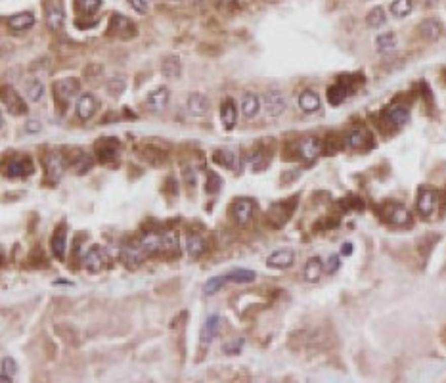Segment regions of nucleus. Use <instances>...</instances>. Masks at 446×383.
<instances>
[{"label":"nucleus","mask_w":446,"mask_h":383,"mask_svg":"<svg viewBox=\"0 0 446 383\" xmlns=\"http://www.w3.org/2000/svg\"><path fill=\"white\" fill-rule=\"evenodd\" d=\"M261 104H263V109H265V113L268 117H280L287 111V100H285V96L283 92L280 90H268L265 92V96L261 98Z\"/></svg>","instance_id":"1"},{"label":"nucleus","mask_w":446,"mask_h":383,"mask_svg":"<svg viewBox=\"0 0 446 383\" xmlns=\"http://www.w3.org/2000/svg\"><path fill=\"white\" fill-rule=\"evenodd\" d=\"M438 203H440V196H438L437 190H433V188H420L418 200H416V207H418L420 215H423V217L435 215L438 209Z\"/></svg>","instance_id":"2"},{"label":"nucleus","mask_w":446,"mask_h":383,"mask_svg":"<svg viewBox=\"0 0 446 383\" xmlns=\"http://www.w3.org/2000/svg\"><path fill=\"white\" fill-rule=\"evenodd\" d=\"M34 165L31 161V157L27 156H12L4 163V174L10 178H19V176H29L33 174Z\"/></svg>","instance_id":"3"},{"label":"nucleus","mask_w":446,"mask_h":383,"mask_svg":"<svg viewBox=\"0 0 446 383\" xmlns=\"http://www.w3.org/2000/svg\"><path fill=\"white\" fill-rule=\"evenodd\" d=\"M297 207V200L295 198H291V201H282V203H274L270 209H268V213H266V218L270 220V224L276 228H280L283 226L287 220H289V217H291V213L293 209Z\"/></svg>","instance_id":"4"},{"label":"nucleus","mask_w":446,"mask_h":383,"mask_svg":"<svg viewBox=\"0 0 446 383\" xmlns=\"http://www.w3.org/2000/svg\"><path fill=\"white\" fill-rule=\"evenodd\" d=\"M0 100L4 102V105L8 107V111L12 115H25L29 111V107L23 102V98L17 94L16 88L10 87V85H4V87L0 88Z\"/></svg>","instance_id":"5"},{"label":"nucleus","mask_w":446,"mask_h":383,"mask_svg":"<svg viewBox=\"0 0 446 383\" xmlns=\"http://www.w3.org/2000/svg\"><path fill=\"white\" fill-rule=\"evenodd\" d=\"M253 213H255V201L251 200V198H238L230 207L232 218L238 224H241V226L247 224L249 220L253 218Z\"/></svg>","instance_id":"6"},{"label":"nucleus","mask_w":446,"mask_h":383,"mask_svg":"<svg viewBox=\"0 0 446 383\" xmlns=\"http://www.w3.org/2000/svg\"><path fill=\"white\" fill-rule=\"evenodd\" d=\"M79 90H81V83H79V79L75 77H65L54 85L56 100L61 102V104H67L69 100H73V98L79 94Z\"/></svg>","instance_id":"7"},{"label":"nucleus","mask_w":446,"mask_h":383,"mask_svg":"<svg viewBox=\"0 0 446 383\" xmlns=\"http://www.w3.org/2000/svg\"><path fill=\"white\" fill-rule=\"evenodd\" d=\"M381 117H383V123L387 125H391V127H402L406 123L410 121V109H408V105H389L385 107L383 111H381Z\"/></svg>","instance_id":"8"},{"label":"nucleus","mask_w":446,"mask_h":383,"mask_svg":"<svg viewBox=\"0 0 446 383\" xmlns=\"http://www.w3.org/2000/svg\"><path fill=\"white\" fill-rule=\"evenodd\" d=\"M345 144H347V148L351 149H356V151H362V149H368L369 146H374V142H371V134L366 127H356V129H352L347 136H345Z\"/></svg>","instance_id":"9"},{"label":"nucleus","mask_w":446,"mask_h":383,"mask_svg":"<svg viewBox=\"0 0 446 383\" xmlns=\"http://www.w3.org/2000/svg\"><path fill=\"white\" fill-rule=\"evenodd\" d=\"M44 19L50 31H58L63 25V6L60 0H46L44 2Z\"/></svg>","instance_id":"10"},{"label":"nucleus","mask_w":446,"mask_h":383,"mask_svg":"<svg viewBox=\"0 0 446 383\" xmlns=\"http://www.w3.org/2000/svg\"><path fill=\"white\" fill-rule=\"evenodd\" d=\"M385 220L393 226H408L412 222V215L400 203H389L385 205Z\"/></svg>","instance_id":"11"},{"label":"nucleus","mask_w":446,"mask_h":383,"mask_svg":"<svg viewBox=\"0 0 446 383\" xmlns=\"http://www.w3.org/2000/svg\"><path fill=\"white\" fill-rule=\"evenodd\" d=\"M418 35L427 43H437L444 35V25L437 18H427L418 25Z\"/></svg>","instance_id":"12"},{"label":"nucleus","mask_w":446,"mask_h":383,"mask_svg":"<svg viewBox=\"0 0 446 383\" xmlns=\"http://www.w3.org/2000/svg\"><path fill=\"white\" fill-rule=\"evenodd\" d=\"M293 262H295V251H293V249H287V247L276 249L274 253H270V255L266 257V266H268V269L285 270V269H289V266H293Z\"/></svg>","instance_id":"13"},{"label":"nucleus","mask_w":446,"mask_h":383,"mask_svg":"<svg viewBox=\"0 0 446 383\" xmlns=\"http://www.w3.org/2000/svg\"><path fill=\"white\" fill-rule=\"evenodd\" d=\"M186 109H188V113L192 117H205L209 113V109H211V102H209V98L205 94H201V92H192L188 96V100H186Z\"/></svg>","instance_id":"14"},{"label":"nucleus","mask_w":446,"mask_h":383,"mask_svg":"<svg viewBox=\"0 0 446 383\" xmlns=\"http://www.w3.org/2000/svg\"><path fill=\"white\" fill-rule=\"evenodd\" d=\"M96 111H98V100H96L94 94L86 92V94L79 96V102H77V105H75V113H77V117L81 119V121L92 119Z\"/></svg>","instance_id":"15"},{"label":"nucleus","mask_w":446,"mask_h":383,"mask_svg":"<svg viewBox=\"0 0 446 383\" xmlns=\"http://www.w3.org/2000/svg\"><path fill=\"white\" fill-rule=\"evenodd\" d=\"M297 154L307 161L316 159L322 154V140L316 136H305L297 142Z\"/></svg>","instance_id":"16"},{"label":"nucleus","mask_w":446,"mask_h":383,"mask_svg":"<svg viewBox=\"0 0 446 383\" xmlns=\"http://www.w3.org/2000/svg\"><path fill=\"white\" fill-rule=\"evenodd\" d=\"M105 261H107V253L103 251V247L94 245V247H90L88 253L85 255L83 264H85V269L88 270V272H100V270L105 266Z\"/></svg>","instance_id":"17"},{"label":"nucleus","mask_w":446,"mask_h":383,"mask_svg":"<svg viewBox=\"0 0 446 383\" xmlns=\"http://www.w3.org/2000/svg\"><path fill=\"white\" fill-rule=\"evenodd\" d=\"M297 105H299V109L303 113H316L318 109L322 107V98L318 94L316 90H312V88H307V90H303L297 98Z\"/></svg>","instance_id":"18"},{"label":"nucleus","mask_w":446,"mask_h":383,"mask_svg":"<svg viewBox=\"0 0 446 383\" xmlns=\"http://www.w3.org/2000/svg\"><path fill=\"white\" fill-rule=\"evenodd\" d=\"M171 102V90L167 87H159L152 90L146 98V104L152 111H163L165 107Z\"/></svg>","instance_id":"19"},{"label":"nucleus","mask_w":446,"mask_h":383,"mask_svg":"<svg viewBox=\"0 0 446 383\" xmlns=\"http://www.w3.org/2000/svg\"><path fill=\"white\" fill-rule=\"evenodd\" d=\"M220 121H222L224 129L232 131L238 123V105L234 102V98H224L220 104Z\"/></svg>","instance_id":"20"},{"label":"nucleus","mask_w":446,"mask_h":383,"mask_svg":"<svg viewBox=\"0 0 446 383\" xmlns=\"http://www.w3.org/2000/svg\"><path fill=\"white\" fill-rule=\"evenodd\" d=\"M96 154H98V159L102 163H112L117 159V154H119V144L117 140L113 138H103L102 142L96 144Z\"/></svg>","instance_id":"21"},{"label":"nucleus","mask_w":446,"mask_h":383,"mask_svg":"<svg viewBox=\"0 0 446 383\" xmlns=\"http://www.w3.org/2000/svg\"><path fill=\"white\" fill-rule=\"evenodd\" d=\"M140 247L146 251V255H157V253H163V236L159 232H147L138 240Z\"/></svg>","instance_id":"22"},{"label":"nucleus","mask_w":446,"mask_h":383,"mask_svg":"<svg viewBox=\"0 0 446 383\" xmlns=\"http://www.w3.org/2000/svg\"><path fill=\"white\" fill-rule=\"evenodd\" d=\"M240 107H241V113H243L245 119H253V117L261 111L263 104H261V98H258L255 92H245L243 98H241Z\"/></svg>","instance_id":"23"},{"label":"nucleus","mask_w":446,"mask_h":383,"mask_svg":"<svg viewBox=\"0 0 446 383\" xmlns=\"http://www.w3.org/2000/svg\"><path fill=\"white\" fill-rule=\"evenodd\" d=\"M322 274H324V261L320 257H310L307 264H305V269H303L305 280L310 282V284H316L318 280L322 278Z\"/></svg>","instance_id":"24"},{"label":"nucleus","mask_w":446,"mask_h":383,"mask_svg":"<svg viewBox=\"0 0 446 383\" xmlns=\"http://www.w3.org/2000/svg\"><path fill=\"white\" fill-rule=\"evenodd\" d=\"M220 324H222V318L218 314H211L209 318L205 320L203 328H201V343H211L218 335V330H220Z\"/></svg>","instance_id":"25"},{"label":"nucleus","mask_w":446,"mask_h":383,"mask_svg":"<svg viewBox=\"0 0 446 383\" xmlns=\"http://www.w3.org/2000/svg\"><path fill=\"white\" fill-rule=\"evenodd\" d=\"M8 25L12 31L16 33H23L27 29H31L34 25V14L33 12H19L16 16H12L8 19Z\"/></svg>","instance_id":"26"},{"label":"nucleus","mask_w":446,"mask_h":383,"mask_svg":"<svg viewBox=\"0 0 446 383\" xmlns=\"http://www.w3.org/2000/svg\"><path fill=\"white\" fill-rule=\"evenodd\" d=\"M50 247L56 259L61 261L65 257V249H67V232H65V228H56V232H54L50 240Z\"/></svg>","instance_id":"27"},{"label":"nucleus","mask_w":446,"mask_h":383,"mask_svg":"<svg viewBox=\"0 0 446 383\" xmlns=\"http://www.w3.org/2000/svg\"><path fill=\"white\" fill-rule=\"evenodd\" d=\"M46 171H48L52 178H60L63 171H65V159H63V156L58 154V151L48 154L46 156Z\"/></svg>","instance_id":"28"},{"label":"nucleus","mask_w":446,"mask_h":383,"mask_svg":"<svg viewBox=\"0 0 446 383\" xmlns=\"http://www.w3.org/2000/svg\"><path fill=\"white\" fill-rule=\"evenodd\" d=\"M161 73L167 79H178L182 75V61L178 56H167L161 63Z\"/></svg>","instance_id":"29"},{"label":"nucleus","mask_w":446,"mask_h":383,"mask_svg":"<svg viewBox=\"0 0 446 383\" xmlns=\"http://www.w3.org/2000/svg\"><path fill=\"white\" fill-rule=\"evenodd\" d=\"M213 161L224 169H236L238 167V154L234 149H216L213 154Z\"/></svg>","instance_id":"30"},{"label":"nucleus","mask_w":446,"mask_h":383,"mask_svg":"<svg viewBox=\"0 0 446 383\" xmlns=\"http://www.w3.org/2000/svg\"><path fill=\"white\" fill-rule=\"evenodd\" d=\"M205 251V240L199 234H188L186 236V253L192 259H198Z\"/></svg>","instance_id":"31"},{"label":"nucleus","mask_w":446,"mask_h":383,"mask_svg":"<svg viewBox=\"0 0 446 383\" xmlns=\"http://www.w3.org/2000/svg\"><path fill=\"white\" fill-rule=\"evenodd\" d=\"M109 31H112V33H117V35H121V36H125V35H123V31H130V33H136V29H134V23H132L129 18L121 16V14H113L112 23H109Z\"/></svg>","instance_id":"32"},{"label":"nucleus","mask_w":446,"mask_h":383,"mask_svg":"<svg viewBox=\"0 0 446 383\" xmlns=\"http://www.w3.org/2000/svg\"><path fill=\"white\" fill-rule=\"evenodd\" d=\"M123 257H125V261L129 262V264H140V262L146 259L147 255H146V251L140 247V244L134 242V244H129L125 249H123Z\"/></svg>","instance_id":"33"},{"label":"nucleus","mask_w":446,"mask_h":383,"mask_svg":"<svg viewBox=\"0 0 446 383\" xmlns=\"http://www.w3.org/2000/svg\"><path fill=\"white\" fill-rule=\"evenodd\" d=\"M398 46V41H396V35L393 31H387V33H381V35L376 39V50L381 54L391 52Z\"/></svg>","instance_id":"34"},{"label":"nucleus","mask_w":446,"mask_h":383,"mask_svg":"<svg viewBox=\"0 0 446 383\" xmlns=\"http://www.w3.org/2000/svg\"><path fill=\"white\" fill-rule=\"evenodd\" d=\"M228 282H234V284H249L253 280L257 278V272L249 269H234L232 272L226 274Z\"/></svg>","instance_id":"35"},{"label":"nucleus","mask_w":446,"mask_h":383,"mask_svg":"<svg viewBox=\"0 0 446 383\" xmlns=\"http://www.w3.org/2000/svg\"><path fill=\"white\" fill-rule=\"evenodd\" d=\"M349 90H351V88H349V85H345V83H341V81H339V83H335L333 87H329V92H327V102H329V104H333V105L341 104L345 98H347V94H349Z\"/></svg>","instance_id":"36"},{"label":"nucleus","mask_w":446,"mask_h":383,"mask_svg":"<svg viewBox=\"0 0 446 383\" xmlns=\"http://www.w3.org/2000/svg\"><path fill=\"white\" fill-rule=\"evenodd\" d=\"M44 83H41L39 79H31L25 85V94L31 102H41L44 98Z\"/></svg>","instance_id":"37"},{"label":"nucleus","mask_w":446,"mask_h":383,"mask_svg":"<svg viewBox=\"0 0 446 383\" xmlns=\"http://www.w3.org/2000/svg\"><path fill=\"white\" fill-rule=\"evenodd\" d=\"M389 10H391V14H393L395 18H406V16L412 14L414 0H393Z\"/></svg>","instance_id":"38"},{"label":"nucleus","mask_w":446,"mask_h":383,"mask_svg":"<svg viewBox=\"0 0 446 383\" xmlns=\"http://www.w3.org/2000/svg\"><path fill=\"white\" fill-rule=\"evenodd\" d=\"M343 149V140L339 134H329L324 142H322V154H326V156H335V154H339Z\"/></svg>","instance_id":"39"},{"label":"nucleus","mask_w":446,"mask_h":383,"mask_svg":"<svg viewBox=\"0 0 446 383\" xmlns=\"http://www.w3.org/2000/svg\"><path fill=\"white\" fill-rule=\"evenodd\" d=\"M385 21H387V14L381 6H376V8H371L368 14H366V23H368V27H371V29H379L381 25H385Z\"/></svg>","instance_id":"40"},{"label":"nucleus","mask_w":446,"mask_h":383,"mask_svg":"<svg viewBox=\"0 0 446 383\" xmlns=\"http://www.w3.org/2000/svg\"><path fill=\"white\" fill-rule=\"evenodd\" d=\"M102 6V0H75V10L81 16H94Z\"/></svg>","instance_id":"41"},{"label":"nucleus","mask_w":446,"mask_h":383,"mask_svg":"<svg viewBox=\"0 0 446 383\" xmlns=\"http://www.w3.org/2000/svg\"><path fill=\"white\" fill-rule=\"evenodd\" d=\"M224 284H228V278L226 274H220V276H213L211 280H207L205 286H203V293L205 295H215L218 289H222Z\"/></svg>","instance_id":"42"},{"label":"nucleus","mask_w":446,"mask_h":383,"mask_svg":"<svg viewBox=\"0 0 446 383\" xmlns=\"http://www.w3.org/2000/svg\"><path fill=\"white\" fill-rule=\"evenodd\" d=\"M142 157L146 159L147 163H152V165H161V163H165V159H167V154H163V151H159L157 148H150V146H144L142 148Z\"/></svg>","instance_id":"43"},{"label":"nucleus","mask_w":446,"mask_h":383,"mask_svg":"<svg viewBox=\"0 0 446 383\" xmlns=\"http://www.w3.org/2000/svg\"><path fill=\"white\" fill-rule=\"evenodd\" d=\"M163 236V253H176L178 251V236L174 230H167V232H161Z\"/></svg>","instance_id":"44"},{"label":"nucleus","mask_w":446,"mask_h":383,"mask_svg":"<svg viewBox=\"0 0 446 383\" xmlns=\"http://www.w3.org/2000/svg\"><path fill=\"white\" fill-rule=\"evenodd\" d=\"M220 188H222V178H220L215 171H209V173H207L205 192L209 194V196H215V194L220 192Z\"/></svg>","instance_id":"45"},{"label":"nucleus","mask_w":446,"mask_h":383,"mask_svg":"<svg viewBox=\"0 0 446 383\" xmlns=\"http://www.w3.org/2000/svg\"><path fill=\"white\" fill-rule=\"evenodd\" d=\"M243 345H245V339H243V337H236V339L224 343L222 353H224V355H240L241 349H243Z\"/></svg>","instance_id":"46"},{"label":"nucleus","mask_w":446,"mask_h":383,"mask_svg":"<svg viewBox=\"0 0 446 383\" xmlns=\"http://www.w3.org/2000/svg\"><path fill=\"white\" fill-rule=\"evenodd\" d=\"M247 161L255 171H263V169L268 165V159H265V151H253V154L249 156Z\"/></svg>","instance_id":"47"},{"label":"nucleus","mask_w":446,"mask_h":383,"mask_svg":"<svg viewBox=\"0 0 446 383\" xmlns=\"http://www.w3.org/2000/svg\"><path fill=\"white\" fill-rule=\"evenodd\" d=\"M339 266H341V255L333 253V255H329L326 259V262H324V272H326V274H335V272L339 270Z\"/></svg>","instance_id":"48"},{"label":"nucleus","mask_w":446,"mask_h":383,"mask_svg":"<svg viewBox=\"0 0 446 383\" xmlns=\"http://www.w3.org/2000/svg\"><path fill=\"white\" fill-rule=\"evenodd\" d=\"M182 178H184L186 186L194 188V186L198 184V173H196V169H194V167H184V169H182Z\"/></svg>","instance_id":"49"},{"label":"nucleus","mask_w":446,"mask_h":383,"mask_svg":"<svg viewBox=\"0 0 446 383\" xmlns=\"http://www.w3.org/2000/svg\"><path fill=\"white\" fill-rule=\"evenodd\" d=\"M17 372V364H16V360L12 357H4L2 358V374H6V375H16Z\"/></svg>","instance_id":"50"},{"label":"nucleus","mask_w":446,"mask_h":383,"mask_svg":"<svg viewBox=\"0 0 446 383\" xmlns=\"http://www.w3.org/2000/svg\"><path fill=\"white\" fill-rule=\"evenodd\" d=\"M130 8L138 12V14H146L150 8V0H129Z\"/></svg>","instance_id":"51"},{"label":"nucleus","mask_w":446,"mask_h":383,"mask_svg":"<svg viewBox=\"0 0 446 383\" xmlns=\"http://www.w3.org/2000/svg\"><path fill=\"white\" fill-rule=\"evenodd\" d=\"M107 88L112 90L113 94H119V92L125 90V81H123V79H112V81L107 83Z\"/></svg>","instance_id":"52"},{"label":"nucleus","mask_w":446,"mask_h":383,"mask_svg":"<svg viewBox=\"0 0 446 383\" xmlns=\"http://www.w3.org/2000/svg\"><path fill=\"white\" fill-rule=\"evenodd\" d=\"M43 129V125H41V121L39 119H29V121L25 123V131L27 132H39Z\"/></svg>","instance_id":"53"},{"label":"nucleus","mask_w":446,"mask_h":383,"mask_svg":"<svg viewBox=\"0 0 446 383\" xmlns=\"http://www.w3.org/2000/svg\"><path fill=\"white\" fill-rule=\"evenodd\" d=\"M352 253V244L351 242H347V244H343V249H341V255H345V257H347V255H351Z\"/></svg>","instance_id":"54"},{"label":"nucleus","mask_w":446,"mask_h":383,"mask_svg":"<svg viewBox=\"0 0 446 383\" xmlns=\"http://www.w3.org/2000/svg\"><path fill=\"white\" fill-rule=\"evenodd\" d=\"M0 381H12V375H6V374H0Z\"/></svg>","instance_id":"55"},{"label":"nucleus","mask_w":446,"mask_h":383,"mask_svg":"<svg viewBox=\"0 0 446 383\" xmlns=\"http://www.w3.org/2000/svg\"><path fill=\"white\" fill-rule=\"evenodd\" d=\"M2 127H4V113L0 111V131H2Z\"/></svg>","instance_id":"56"},{"label":"nucleus","mask_w":446,"mask_h":383,"mask_svg":"<svg viewBox=\"0 0 446 383\" xmlns=\"http://www.w3.org/2000/svg\"><path fill=\"white\" fill-rule=\"evenodd\" d=\"M425 4H427V6H433V4H437V0H425Z\"/></svg>","instance_id":"57"}]
</instances>
